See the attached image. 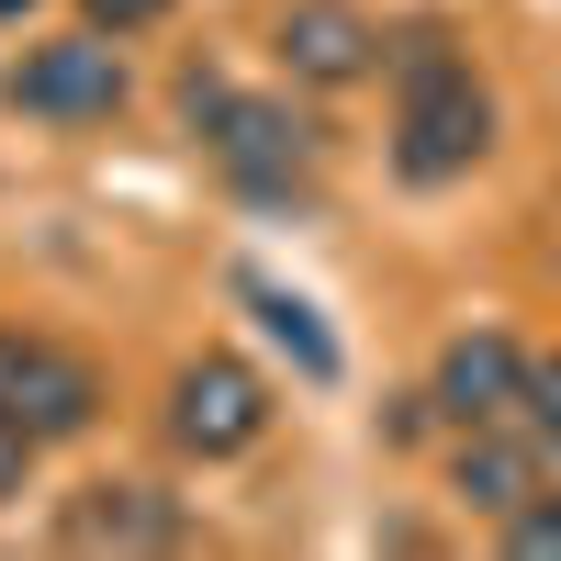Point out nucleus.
<instances>
[{
	"label": "nucleus",
	"instance_id": "nucleus-3",
	"mask_svg": "<svg viewBox=\"0 0 561 561\" xmlns=\"http://www.w3.org/2000/svg\"><path fill=\"white\" fill-rule=\"evenodd\" d=\"M169 438L192 449V460H237V449H259V438H270V382H259L248 359H225V348L180 359V382H169Z\"/></svg>",
	"mask_w": 561,
	"mask_h": 561
},
{
	"label": "nucleus",
	"instance_id": "nucleus-12",
	"mask_svg": "<svg viewBox=\"0 0 561 561\" xmlns=\"http://www.w3.org/2000/svg\"><path fill=\"white\" fill-rule=\"evenodd\" d=\"M34 449H45V438L23 427V415H12V404H0V505H12V494L34 483Z\"/></svg>",
	"mask_w": 561,
	"mask_h": 561
},
{
	"label": "nucleus",
	"instance_id": "nucleus-6",
	"mask_svg": "<svg viewBox=\"0 0 561 561\" xmlns=\"http://www.w3.org/2000/svg\"><path fill=\"white\" fill-rule=\"evenodd\" d=\"M427 404L449 415V427H517V404H528V348H517V337H494V325L449 337V348H438Z\"/></svg>",
	"mask_w": 561,
	"mask_h": 561
},
{
	"label": "nucleus",
	"instance_id": "nucleus-7",
	"mask_svg": "<svg viewBox=\"0 0 561 561\" xmlns=\"http://www.w3.org/2000/svg\"><path fill=\"white\" fill-rule=\"evenodd\" d=\"M270 45H280V68H293V79H314V90H348V79H370V68L393 57V45H382V23H370V12H348V0H293Z\"/></svg>",
	"mask_w": 561,
	"mask_h": 561
},
{
	"label": "nucleus",
	"instance_id": "nucleus-5",
	"mask_svg": "<svg viewBox=\"0 0 561 561\" xmlns=\"http://www.w3.org/2000/svg\"><path fill=\"white\" fill-rule=\"evenodd\" d=\"M0 404L23 415L34 438H90L102 427V370L57 337H23V325H0Z\"/></svg>",
	"mask_w": 561,
	"mask_h": 561
},
{
	"label": "nucleus",
	"instance_id": "nucleus-8",
	"mask_svg": "<svg viewBox=\"0 0 561 561\" xmlns=\"http://www.w3.org/2000/svg\"><path fill=\"white\" fill-rule=\"evenodd\" d=\"M57 539L68 550H180V505L158 483H79L57 505Z\"/></svg>",
	"mask_w": 561,
	"mask_h": 561
},
{
	"label": "nucleus",
	"instance_id": "nucleus-13",
	"mask_svg": "<svg viewBox=\"0 0 561 561\" xmlns=\"http://www.w3.org/2000/svg\"><path fill=\"white\" fill-rule=\"evenodd\" d=\"M79 12L102 23L113 45H124V34H147V23H169V0H79Z\"/></svg>",
	"mask_w": 561,
	"mask_h": 561
},
{
	"label": "nucleus",
	"instance_id": "nucleus-9",
	"mask_svg": "<svg viewBox=\"0 0 561 561\" xmlns=\"http://www.w3.org/2000/svg\"><path fill=\"white\" fill-rule=\"evenodd\" d=\"M449 483L483 505V517H517L528 494H550V472H539V438L528 427H460V460H449Z\"/></svg>",
	"mask_w": 561,
	"mask_h": 561
},
{
	"label": "nucleus",
	"instance_id": "nucleus-4",
	"mask_svg": "<svg viewBox=\"0 0 561 561\" xmlns=\"http://www.w3.org/2000/svg\"><path fill=\"white\" fill-rule=\"evenodd\" d=\"M124 57H113V34L90 23V34H57V45H34V57L12 68V113L34 124H113L124 113Z\"/></svg>",
	"mask_w": 561,
	"mask_h": 561
},
{
	"label": "nucleus",
	"instance_id": "nucleus-11",
	"mask_svg": "<svg viewBox=\"0 0 561 561\" xmlns=\"http://www.w3.org/2000/svg\"><path fill=\"white\" fill-rule=\"evenodd\" d=\"M517 427L539 438V472L561 483V359H528V404H517Z\"/></svg>",
	"mask_w": 561,
	"mask_h": 561
},
{
	"label": "nucleus",
	"instance_id": "nucleus-10",
	"mask_svg": "<svg viewBox=\"0 0 561 561\" xmlns=\"http://www.w3.org/2000/svg\"><path fill=\"white\" fill-rule=\"evenodd\" d=\"M237 293H248V314L270 325V348H293V370H304V382H337V337H325V325H314V304L304 293H280V280L270 270H237Z\"/></svg>",
	"mask_w": 561,
	"mask_h": 561
},
{
	"label": "nucleus",
	"instance_id": "nucleus-1",
	"mask_svg": "<svg viewBox=\"0 0 561 561\" xmlns=\"http://www.w3.org/2000/svg\"><path fill=\"white\" fill-rule=\"evenodd\" d=\"M483 147H494V102H483L472 57H460L438 23H415L393 45V169L415 192H438V180H460Z\"/></svg>",
	"mask_w": 561,
	"mask_h": 561
},
{
	"label": "nucleus",
	"instance_id": "nucleus-2",
	"mask_svg": "<svg viewBox=\"0 0 561 561\" xmlns=\"http://www.w3.org/2000/svg\"><path fill=\"white\" fill-rule=\"evenodd\" d=\"M180 124L203 135V147L225 158V180L237 192H293L304 180V158H314V124L293 113V102H259V90H237V79H214V68H192L180 79Z\"/></svg>",
	"mask_w": 561,
	"mask_h": 561
}]
</instances>
